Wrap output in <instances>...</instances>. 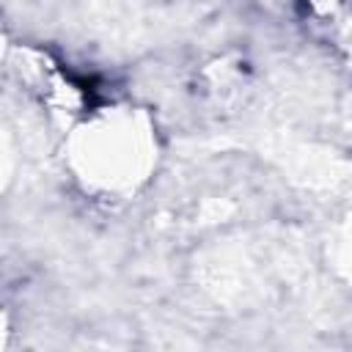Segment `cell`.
<instances>
[{"instance_id":"1","label":"cell","mask_w":352,"mask_h":352,"mask_svg":"<svg viewBox=\"0 0 352 352\" xmlns=\"http://www.w3.org/2000/svg\"><path fill=\"white\" fill-rule=\"evenodd\" d=\"M77 132L74 165L96 190H135L154 165L151 126L132 107H104L85 116Z\"/></svg>"}]
</instances>
